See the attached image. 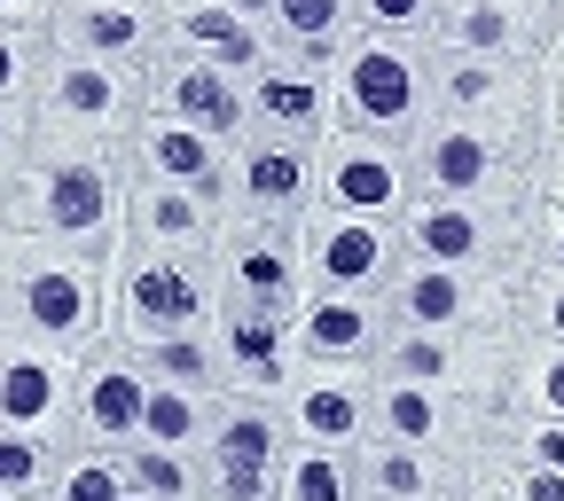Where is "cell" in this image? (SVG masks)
<instances>
[{
	"label": "cell",
	"mask_w": 564,
	"mask_h": 501,
	"mask_svg": "<svg viewBox=\"0 0 564 501\" xmlns=\"http://www.w3.org/2000/svg\"><path fill=\"white\" fill-rule=\"evenodd\" d=\"M220 322V266L212 251H158V243H118L110 259V345H150L181 329Z\"/></svg>",
	"instance_id": "cell-3"
},
{
	"label": "cell",
	"mask_w": 564,
	"mask_h": 501,
	"mask_svg": "<svg viewBox=\"0 0 564 501\" xmlns=\"http://www.w3.org/2000/svg\"><path fill=\"white\" fill-rule=\"evenodd\" d=\"M314 204L361 211V220H400L415 204L408 141H384V133H361V126H329L314 141Z\"/></svg>",
	"instance_id": "cell-8"
},
{
	"label": "cell",
	"mask_w": 564,
	"mask_h": 501,
	"mask_svg": "<svg viewBox=\"0 0 564 501\" xmlns=\"http://www.w3.org/2000/svg\"><path fill=\"white\" fill-rule=\"evenodd\" d=\"M533 150H541V133H494V126L432 118V126L408 141L415 196H470V204L541 196V188H533Z\"/></svg>",
	"instance_id": "cell-6"
},
{
	"label": "cell",
	"mask_w": 564,
	"mask_h": 501,
	"mask_svg": "<svg viewBox=\"0 0 564 501\" xmlns=\"http://www.w3.org/2000/svg\"><path fill=\"white\" fill-rule=\"evenodd\" d=\"M447 0H352V17L361 32H384V40H432Z\"/></svg>",
	"instance_id": "cell-39"
},
{
	"label": "cell",
	"mask_w": 564,
	"mask_h": 501,
	"mask_svg": "<svg viewBox=\"0 0 564 501\" xmlns=\"http://www.w3.org/2000/svg\"><path fill=\"white\" fill-rule=\"evenodd\" d=\"M133 369L150 384H181V392H220V345L212 329H181V337H150V345H126Z\"/></svg>",
	"instance_id": "cell-31"
},
{
	"label": "cell",
	"mask_w": 564,
	"mask_h": 501,
	"mask_svg": "<svg viewBox=\"0 0 564 501\" xmlns=\"http://www.w3.org/2000/svg\"><path fill=\"white\" fill-rule=\"evenodd\" d=\"M212 400L220 392H181V384H150V423H141V439L158 447H196L212 439Z\"/></svg>",
	"instance_id": "cell-34"
},
{
	"label": "cell",
	"mask_w": 564,
	"mask_h": 501,
	"mask_svg": "<svg viewBox=\"0 0 564 501\" xmlns=\"http://www.w3.org/2000/svg\"><path fill=\"white\" fill-rule=\"evenodd\" d=\"M470 501H564V470L525 462L510 447H470Z\"/></svg>",
	"instance_id": "cell-32"
},
{
	"label": "cell",
	"mask_w": 564,
	"mask_h": 501,
	"mask_svg": "<svg viewBox=\"0 0 564 501\" xmlns=\"http://www.w3.org/2000/svg\"><path fill=\"white\" fill-rule=\"evenodd\" d=\"M0 501H24V493H0Z\"/></svg>",
	"instance_id": "cell-48"
},
{
	"label": "cell",
	"mask_w": 564,
	"mask_h": 501,
	"mask_svg": "<svg viewBox=\"0 0 564 501\" xmlns=\"http://www.w3.org/2000/svg\"><path fill=\"white\" fill-rule=\"evenodd\" d=\"M369 439L400 447H478V407L440 392V384H408V377H369Z\"/></svg>",
	"instance_id": "cell-20"
},
{
	"label": "cell",
	"mask_w": 564,
	"mask_h": 501,
	"mask_svg": "<svg viewBox=\"0 0 564 501\" xmlns=\"http://www.w3.org/2000/svg\"><path fill=\"white\" fill-rule=\"evenodd\" d=\"M40 63H47V32L0 24V102H32V87H40Z\"/></svg>",
	"instance_id": "cell-38"
},
{
	"label": "cell",
	"mask_w": 564,
	"mask_h": 501,
	"mask_svg": "<svg viewBox=\"0 0 564 501\" xmlns=\"http://www.w3.org/2000/svg\"><path fill=\"white\" fill-rule=\"evenodd\" d=\"M274 501H361L352 486V455L337 447H282V470H274Z\"/></svg>",
	"instance_id": "cell-33"
},
{
	"label": "cell",
	"mask_w": 564,
	"mask_h": 501,
	"mask_svg": "<svg viewBox=\"0 0 564 501\" xmlns=\"http://www.w3.org/2000/svg\"><path fill=\"white\" fill-rule=\"evenodd\" d=\"M126 165H133V181H173V188L220 196V181H228V141L150 110V118L126 133Z\"/></svg>",
	"instance_id": "cell-25"
},
{
	"label": "cell",
	"mask_w": 564,
	"mask_h": 501,
	"mask_svg": "<svg viewBox=\"0 0 564 501\" xmlns=\"http://www.w3.org/2000/svg\"><path fill=\"white\" fill-rule=\"evenodd\" d=\"M518 337L564 345V274H518Z\"/></svg>",
	"instance_id": "cell-37"
},
{
	"label": "cell",
	"mask_w": 564,
	"mask_h": 501,
	"mask_svg": "<svg viewBox=\"0 0 564 501\" xmlns=\"http://www.w3.org/2000/svg\"><path fill=\"white\" fill-rule=\"evenodd\" d=\"M55 0H0V24H24V32H47Z\"/></svg>",
	"instance_id": "cell-45"
},
{
	"label": "cell",
	"mask_w": 564,
	"mask_h": 501,
	"mask_svg": "<svg viewBox=\"0 0 564 501\" xmlns=\"http://www.w3.org/2000/svg\"><path fill=\"white\" fill-rule=\"evenodd\" d=\"M541 133H564V40L541 55Z\"/></svg>",
	"instance_id": "cell-43"
},
{
	"label": "cell",
	"mask_w": 564,
	"mask_h": 501,
	"mask_svg": "<svg viewBox=\"0 0 564 501\" xmlns=\"http://www.w3.org/2000/svg\"><path fill=\"white\" fill-rule=\"evenodd\" d=\"M0 337L87 361L95 345H110V266L40 236H9L0 243Z\"/></svg>",
	"instance_id": "cell-2"
},
{
	"label": "cell",
	"mask_w": 564,
	"mask_h": 501,
	"mask_svg": "<svg viewBox=\"0 0 564 501\" xmlns=\"http://www.w3.org/2000/svg\"><path fill=\"white\" fill-rule=\"evenodd\" d=\"M118 470H126V493H150V501H212L204 455H196V447L133 439V447H118Z\"/></svg>",
	"instance_id": "cell-30"
},
{
	"label": "cell",
	"mask_w": 564,
	"mask_h": 501,
	"mask_svg": "<svg viewBox=\"0 0 564 501\" xmlns=\"http://www.w3.org/2000/svg\"><path fill=\"white\" fill-rule=\"evenodd\" d=\"M337 118L329 95V63H299V55H274L267 70L243 79V133H282V141H322Z\"/></svg>",
	"instance_id": "cell-21"
},
{
	"label": "cell",
	"mask_w": 564,
	"mask_h": 501,
	"mask_svg": "<svg viewBox=\"0 0 564 501\" xmlns=\"http://www.w3.org/2000/svg\"><path fill=\"white\" fill-rule=\"evenodd\" d=\"M525 274H564V204H533V236H525Z\"/></svg>",
	"instance_id": "cell-41"
},
{
	"label": "cell",
	"mask_w": 564,
	"mask_h": 501,
	"mask_svg": "<svg viewBox=\"0 0 564 501\" xmlns=\"http://www.w3.org/2000/svg\"><path fill=\"white\" fill-rule=\"evenodd\" d=\"M220 211H243V220H306L314 211V141L236 133L228 141Z\"/></svg>",
	"instance_id": "cell-13"
},
{
	"label": "cell",
	"mask_w": 564,
	"mask_h": 501,
	"mask_svg": "<svg viewBox=\"0 0 564 501\" xmlns=\"http://www.w3.org/2000/svg\"><path fill=\"white\" fill-rule=\"evenodd\" d=\"M0 243H9V181H0Z\"/></svg>",
	"instance_id": "cell-46"
},
{
	"label": "cell",
	"mask_w": 564,
	"mask_h": 501,
	"mask_svg": "<svg viewBox=\"0 0 564 501\" xmlns=\"http://www.w3.org/2000/svg\"><path fill=\"white\" fill-rule=\"evenodd\" d=\"M126 501H150V493H126Z\"/></svg>",
	"instance_id": "cell-47"
},
{
	"label": "cell",
	"mask_w": 564,
	"mask_h": 501,
	"mask_svg": "<svg viewBox=\"0 0 564 501\" xmlns=\"http://www.w3.org/2000/svg\"><path fill=\"white\" fill-rule=\"evenodd\" d=\"M478 439H486V447H510V455H525V462L564 470V423H518V415H502V423H486Z\"/></svg>",
	"instance_id": "cell-40"
},
{
	"label": "cell",
	"mask_w": 564,
	"mask_h": 501,
	"mask_svg": "<svg viewBox=\"0 0 564 501\" xmlns=\"http://www.w3.org/2000/svg\"><path fill=\"white\" fill-rule=\"evenodd\" d=\"M533 204H541V196H510V204H470V196H415V204L400 211V243H408V259L463 266V274H525Z\"/></svg>",
	"instance_id": "cell-5"
},
{
	"label": "cell",
	"mask_w": 564,
	"mask_h": 501,
	"mask_svg": "<svg viewBox=\"0 0 564 501\" xmlns=\"http://www.w3.org/2000/svg\"><path fill=\"white\" fill-rule=\"evenodd\" d=\"M564 40V0H447L432 47L440 55H494V63H541Z\"/></svg>",
	"instance_id": "cell-14"
},
{
	"label": "cell",
	"mask_w": 564,
	"mask_h": 501,
	"mask_svg": "<svg viewBox=\"0 0 564 501\" xmlns=\"http://www.w3.org/2000/svg\"><path fill=\"white\" fill-rule=\"evenodd\" d=\"M70 407H79V352L0 337V423L70 447Z\"/></svg>",
	"instance_id": "cell-15"
},
{
	"label": "cell",
	"mask_w": 564,
	"mask_h": 501,
	"mask_svg": "<svg viewBox=\"0 0 564 501\" xmlns=\"http://www.w3.org/2000/svg\"><path fill=\"white\" fill-rule=\"evenodd\" d=\"M133 165L126 141H79V133H32V157L9 181V236H40L87 259H118L126 243Z\"/></svg>",
	"instance_id": "cell-1"
},
{
	"label": "cell",
	"mask_w": 564,
	"mask_h": 501,
	"mask_svg": "<svg viewBox=\"0 0 564 501\" xmlns=\"http://www.w3.org/2000/svg\"><path fill=\"white\" fill-rule=\"evenodd\" d=\"M352 486H361V501H470V455L361 439L352 447Z\"/></svg>",
	"instance_id": "cell-23"
},
{
	"label": "cell",
	"mask_w": 564,
	"mask_h": 501,
	"mask_svg": "<svg viewBox=\"0 0 564 501\" xmlns=\"http://www.w3.org/2000/svg\"><path fill=\"white\" fill-rule=\"evenodd\" d=\"M126 236L133 243H158V251H212V236H220V196L173 188V181H133Z\"/></svg>",
	"instance_id": "cell-27"
},
{
	"label": "cell",
	"mask_w": 564,
	"mask_h": 501,
	"mask_svg": "<svg viewBox=\"0 0 564 501\" xmlns=\"http://www.w3.org/2000/svg\"><path fill=\"white\" fill-rule=\"evenodd\" d=\"M518 415V423H564V345H525L510 352V377L502 400H494V423Z\"/></svg>",
	"instance_id": "cell-29"
},
{
	"label": "cell",
	"mask_w": 564,
	"mask_h": 501,
	"mask_svg": "<svg viewBox=\"0 0 564 501\" xmlns=\"http://www.w3.org/2000/svg\"><path fill=\"white\" fill-rule=\"evenodd\" d=\"M440 118L494 126V133H541V63H494V55H440L432 47Z\"/></svg>",
	"instance_id": "cell-12"
},
{
	"label": "cell",
	"mask_w": 564,
	"mask_h": 501,
	"mask_svg": "<svg viewBox=\"0 0 564 501\" xmlns=\"http://www.w3.org/2000/svg\"><path fill=\"white\" fill-rule=\"evenodd\" d=\"M55 462H63V447H55V439H32V432H9V423H0V493L40 501V493H47V478H55Z\"/></svg>",
	"instance_id": "cell-36"
},
{
	"label": "cell",
	"mask_w": 564,
	"mask_h": 501,
	"mask_svg": "<svg viewBox=\"0 0 564 501\" xmlns=\"http://www.w3.org/2000/svg\"><path fill=\"white\" fill-rule=\"evenodd\" d=\"M282 400L267 392H220L212 400V439H204V486L212 501H274V470H282Z\"/></svg>",
	"instance_id": "cell-9"
},
{
	"label": "cell",
	"mask_w": 564,
	"mask_h": 501,
	"mask_svg": "<svg viewBox=\"0 0 564 501\" xmlns=\"http://www.w3.org/2000/svg\"><path fill=\"white\" fill-rule=\"evenodd\" d=\"M150 110H158V118H181V126H196V133L236 141V133H243V79H236V70H220V63H204V55L158 47V63H150Z\"/></svg>",
	"instance_id": "cell-24"
},
{
	"label": "cell",
	"mask_w": 564,
	"mask_h": 501,
	"mask_svg": "<svg viewBox=\"0 0 564 501\" xmlns=\"http://www.w3.org/2000/svg\"><path fill=\"white\" fill-rule=\"evenodd\" d=\"M299 314L282 306H251V298H220V322H212V345H220V392H267L282 400L299 369V337H291Z\"/></svg>",
	"instance_id": "cell-16"
},
{
	"label": "cell",
	"mask_w": 564,
	"mask_h": 501,
	"mask_svg": "<svg viewBox=\"0 0 564 501\" xmlns=\"http://www.w3.org/2000/svg\"><path fill=\"white\" fill-rule=\"evenodd\" d=\"M150 423V377L133 369L126 345H95L79 361V407H70V447H133Z\"/></svg>",
	"instance_id": "cell-18"
},
{
	"label": "cell",
	"mask_w": 564,
	"mask_h": 501,
	"mask_svg": "<svg viewBox=\"0 0 564 501\" xmlns=\"http://www.w3.org/2000/svg\"><path fill=\"white\" fill-rule=\"evenodd\" d=\"M150 118V70L141 63H95L47 47L32 87V133H79V141H126Z\"/></svg>",
	"instance_id": "cell-7"
},
{
	"label": "cell",
	"mask_w": 564,
	"mask_h": 501,
	"mask_svg": "<svg viewBox=\"0 0 564 501\" xmlns=\"http://www.w3.org/2000/svg\"><path fill=\"white\" fill-rule=\"evenodd\" d=\"M24 157H32V102H0V181H17Z\"/></svg>",
	"instance_id": "cell-42"
},
{
	"label": "cell",
	"mask_w": 564,
	"mask_h": 501,
	"mask_svg": "<svg viewBox=\"0 0 564 501\" xmlns=\"http://www.w3.org/2000/svg\"><path fill=\"white\" fill-rule=\"evenodd\" d=\"M282 432L299 447H337L352 455L369 439V369H329V361H299L282 384Z\"/></svg>",
	"instance_id": "cell-17"
},
{
	"label": "cell",
	"mask_w": 564,
	"mask_h": 501,
	"mask_svg": "<svg viewBox=\"0 0 564 501\" xmlns=\"http://www.w3.org/2000/svg\"><path fill=\"white\" fill-rule=\"evenodd\" d=\"M158 17H165V47L173 55H204V63H220L236 70V79H251V70H267L282 47L259 17H243L236 0H158Z\"/></svg>",
	"instance_id": "cell-22"
},
{
	"label": "cell",
	"mask_w": 564,
	"mask_h": 501,
	"mask_svg": "<svg viewBox=\"0 0 564 501\" xmlns=\"http://www.w3.org/2000/svg\"><path fill=\"white\" fill-rule=\"evenodd\" d=\"M384 329H392L384 298H337V291H306V306L291 322L299 361H329V369H369Z\"/></svg>",
	"instance_id": "cell-26"
},
{
	"label": "cell",
	"mask_w": 564,
	"mask_h": 501,
	"mask_svg": "<svg viewBox=\"0 0 564 501\" xmlns=\"http://www.w3.org/2000/svg\"><path fill=\"white\" fill-rule=\"evenodd\" d=\"M533 188H541V204H564V133H541V150H533Z\"/></svg>",
	"instance_id": "cell-44"
},
{
	"label": "cell",
	"mask_w": 564,
	"mask_h": 501,
	"mask_svg": "<svg viewBox=\"0 0 564 501\" xmlns=\"http://www.w3.org/2000/svg\"><path fill=\"white\" fill-rule=\"evenodd\" d=\"M329 95L337 118L329 126H361L384 141H415L440 118V87H432V40H384V32H352L345 55L329 63Z\"/></svg>",
	"instance_id": "cell-4"
},
{
	"label": "cell",
	"mask_w": 564,
	"mask_h": 501,
	"mask_svg": "<svg viewBox=\"0 0 564 501\" xmlns=\"http://www.w3.org/2000/svg\"><path fill=\"white\" fill-rule=\"evenodd\" d=\"M212 266H220V298H251V306H282V314L306 306V236H299V220L220 211Z\"/></svg>",
	"instance_id": "cell-11"
},
{
	"label": "cell",
	"mask_w": 564,
	"mask_h": 501,
	"mask_svg": "<svg viewBox=\"0 0 564 501\" xmlns=\"http://www.w3.org/2000/svg\"><path fill=\"white\" fill-rule=\"evenodd\" d=\"M282 55H299V63H337L345 40L361 32V17H352V0H267V17Z\"/></svg>",
	"instance_id": "cell-28"
},
{
	"label": "cell",
	"mask_w": 564,
	"mask_h": 501,
	"mask_svg": "<svg viewBox=\"0 0 564 501\" xmlns=\"http://www.w3.org/2000/svg\"><path fill=\"white\" fill-rule=\"evenodd\" d=\"M299 236H306V291H337V298H384L408 259L400 220H361V211H329V204L306 211Z\"/></svg>",
	"instance_id": "cell-10"
},
{
	"label": "cell",
	"mask_w": 564,
	"mask_h": 501,
	"mask_svg": "<svg viewBox=\"0 0 564 501\" xmlns=\"http://www.w3.org/2000/svg\"><path fill=\"white\" fill-rule=\"evenodd\" d=\"M40 501H126V470H118L110 447H63Z\"/></svg>",
	"instance_id": "cell-35"
},
{
	"label": "cell",
	"mask_w": 564,
	"mask_h": 501,
	"mask_svg": "<svg viewBox=\"0 0 564 501\" xmlns=\"http://www.w3.org/2000/svg\"><path fill=\"white\" fill-rule=\"evenodd\" d=\"M47 47L95 55V63H141V70H150L158 47H165V17H158V0H55Z\"/></svg>",
	"instance_id": "cell-19"
}]
</instances>
